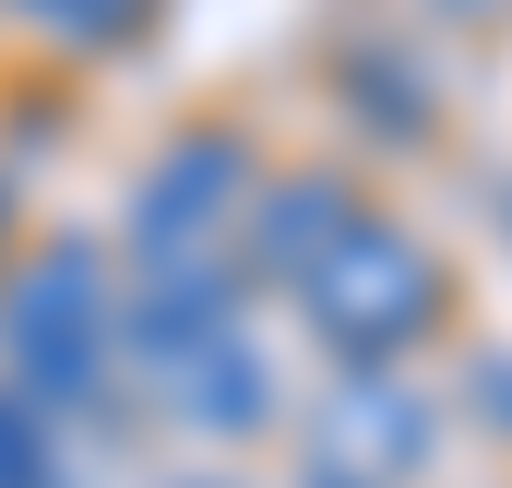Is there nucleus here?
Returning <instances> with one entry per match:
<instances>
[{
  "instance_id": "1",
  "label": "nucleus",
  "mask_w": 512,
  "mask_h": 488,
  "mask_svg": "<svg viewBox=\"0 0 512 488\" xmlns=\"http://www.w3.org/2000/svg\"><path fill=\"white\" fill-rule=\"evenodd\" d=\"M310 322L334 334V346H358V358H382L405 346L417 322H429V250H405L393 227H346V239L310 262Z\"/></svg>"
},
{
  "instance_id": "2",
  "label": "nucleus",
  "mask_w": 512,
  "mask_h": 488,
  "mask_svg": "<svg viewBox=\"0 0 512 488\" xmlns=\"http://www.w3.org/2000/svg\"><path fill=\"white\" fill-rule=\"evenodd\" d=\"M227 179H239V155H227V143L167 155V167H155V203H143V250H155V262H191V250L227 227V203H239Z\"/></svg>"
},
{
  "instance_id": "3",
  "label": "nucleus",
  "mask_w": 512,
  "mask_h": 488,
  "mask_svg": "<svg viewBox=\"0 0 512 488\" xmlns=\"http://www.w3.org/2000/svg\"><path fill=\"white\" fill-rule=\"evenodd\" d=\"M179 405H191V417H262V358L215 334V346L191 358V393H179Z\"/></svg>"
},
{
  "instance_id": "4",
  "label": "nucleus",
  "mask_w": 512,
  "mask_h": 488,
  "mask_svg": "<svg viewBox=\"0 0 512 488\" xmlns=\"http://www.w3.org/2000/svg\"><path fill=\"white\" fill-rule=\"evenodd\" d=\"M0 488H60V453H48V429L24 417V393H0Z\"/></svg>"
},
{
  "instance_id": "5",
  "label": "nucleus",
  "mask_w": 512,
  "mask_h": 488,
  "mask_svg": "<svg viewBox=\"0 0 512 488\" xmlns=\"http://www.w3.org/2000/svg\"><path fill=\"white\" fill-rule=\"evenodd\" d=\"M24 12H48V24H72V36H120L131 0H24Z\"/></svg>"
}]
</instances>
